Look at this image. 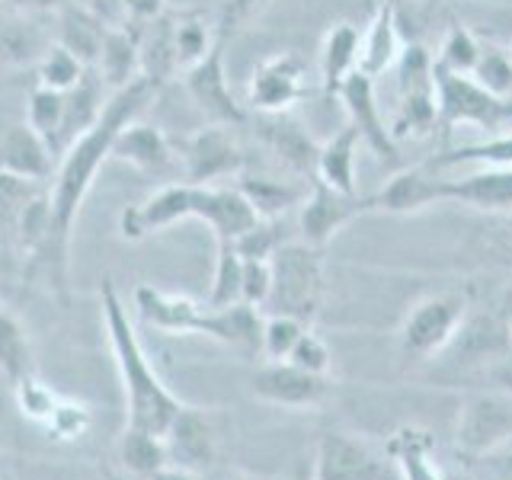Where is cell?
<instances>
[{
	"instance_id": "cell-50",
	"label": "cell",
	"mask_w": 512,
	"mask_h": 480,
	"mask_svg": "<svg viewBox=\"0 0 512 480\" xmlns=\"http://www.w3.org/2000/svg\"><path fill=\"white\" fill-rule=\"evenodd\" d=\"M122 10H125V26L141 29L167 13V0H122Z\"/></svg>"
},
{
	"instance_id": "cell-26",
	"label": "cell",
	"mask_w": 512,
	"mask_h": 480,
	"mask_svg": "<svg viewBox=\"0 0 512 480\" xmlns=\"http://www.w3.org/2000/svg\"><path fill=\"white\" fill-rule=\"evenodd\" d=\"M256 128H260V138L269 144V151L276 154L285 167H292L298 173H314L317 167V148L308 138V132L288 119V112L282 116H260L256 119Z\"/></svg>"
},
{
	"instance_id": "cell-33",
	"label": "cell",
	"mask_w": 512,
	"mask_h": 480,
	"mask_svg": "<svg viewBox=\"0 0 512 480\" xmlns=\"http://www.w3.org/2000/svg\"><path fill=\"white\" fill-rule=\"evenodd\" d=\"M221 36L215 26L205 20L202 13H180L173 23V52H176V68L189 71L192 64H199L208 52L215 48Z\"/></svg>"
},
{
	"instance_id": "cell-30",
	"label": "cell",
	"mask_w": 512,
	"mask_h": 480,
	"mask_svg": "<svg viewBox=\"0 0 512 480\" xmlns=\"http://www.w3.org/2000/svg\"><path fill=\"white\" fill-rule=\"evenodd\" d=\"M359 52H362V32L352 23H336L320 45V80L324 90L336 96L343 80L359 68Z\"/></svg>"
},
{
	"instance_id": "cell-51",
	"label": "cell",
	"mask_w": 512,
	"mask_h": 480,
	"mask_svg": "<svg viewBox=\"0 0 512 480\" xmlns=\"http://www.w3.org/2000/svg\"><path fill=\"white\" fill-rule=\"evenodd\" d=\"M151 480H202L199 471H189V468H176V464H167L164 471H157Z\"/></svg>"
},
{
	"instance_id": "cell-6",
	"label": "cell",
	"mask_w": 512,
	"mask_h": 480,
	"mask_svg": "<svg viewBox=\"0 0 512 480\" xmlns=\"http://www.w3.org/2000/svg\"><path fill=\"white\" fill-rule=\"evenodd\" d=\"M464 314H468V301L455 292H439L416 301L404 317V324H400V349H404V356H439L458 336Z\"/></svg>"
},
{
	"instance_id": "cell-11",
	"label": "cell",
	"mask_w": 512,
	"mask_h": 480,
	"mask_svg": "<svg viewBox=\"0 0 512 480\" xmlns=\"http://www.w3.org/2000/svg\"><path fill=\"white\" fill-rule=\"evenodd\" d=\"M183 87L189 93L192 106H196L208 125H244L247 109L237 103V96L228 84V68H224V39L215 42L199 64L183 71Z\"/></svg>"
},
{
	"instance_id": "cell-35",
	"label": "cell",
	"mask_w": 512,
	"mask_h": 480,
	"mask_svg": "<svg viewBox=\"0 0 512 480\" xmlns=\"http://www.w3.org/2000/svg\"><path fill=\"white\" fill-rule=\"evenodd\" d=\"M512 167V132L493 135L490 141L468 144V148H455V151H442L429 160V170H448V167Z\"/></svg>"
},
{
	"instance_id": "cell-15",
	"label": "cell",
	"mask_w": 512,
	"mask_h": 480,
	"mask_svg": "<svg viewBox=\"0 0 512 480\" xmlns=\"http://www.w3.org/2000/svg\"><path fill=\"white\" fill-rule=\"evenodd\" d=\"M336 100L343 103V109L349 112L352 125L359 128L368 148L384 160H397V141L391 135V128L384 125V116L375 100V77H368L356 68L340 84V90H336Z\"/></svg>"
},
{
	"instance_id": "cell-25",
	"label": "cell",
	"mask_w": 512,
	"mask_h": 480,
	"mask_svg": "<svg viewBox=\"0 0 512 480\" xmlns=\"http://www.w3.org/2000/svg\"><path fill=\"white\" fill-rule=\"evenodd\" d=\"M359 138H362L359 128L349 122L317 148L314 176H317V180H324L327 186H333L336 192H346V196H359V183H356Z\"/></svg>"
},
{
	"instance_id": "cell-12",
	"label": "cell",
	"mask_w": 512,
	"mask_h": 480,
	"mask_svg": "<svg viewBox=\"0 0 512 480\" xmlns=\"http://www.w3.org/2000/svg\"><path fill=\"white\" fill-rule=\"evenodd\" d=\"M250 394L256 400L285 410H311L320 407L330 394V375L304 372L295 362H266L250 378Z\"/></svg>"
},
{
	"instance_id": "cell-44",
	"label": "cell",
	"mask_w": 512,
	"mask_h": 480,
	"mask_svg": "<svg viewBox=\"0 0 512 480\" xmlns=\"http://www.w3.org/2000/svg\"><path fill=\"white\" fill-rule=\"evenodd\" d=\"M13 394H16V407H20V413L29 416V420H36V423L52 420V413L61 400V394L48 388L36 372L20 378V381H13Z\"/></svg>"
},
{
	"instance_id": "cell-7",
	"label": "cell",
	"mask_w": 512,
	"mask_h": 480,
	"mask_svg": "<svg viewBox=\"0 0 512 480\" xmlns=\"http://www.w3.org/2000/svg\"><path fill=\"white\" fill-rule=\"evenodd\" d=\"M394 464L365 439L343 429L320 432L311 480H391Z\"/></svg>"
},
{
	"instance_id": "cell-48",
	"label": "cell",
	"mask_w": 512,
	"mask_h": 480,
	"mask_svg": "<svg viewBox=\"0 0 512 480\" xmlns=\"http://www.w3.org/2000/svg\"><path fill=\"white\" fill-rule=\"evenodd\" d=\"M45 426L52 429L58 439H77L90 429V407L77 404V400H71V397H61L55 413H52V420H48Z\"/></svg>"
},
{
	"instance_id": "cell-29",
	"label": "cell",
	"mask_w": 512,
	"mask_h": 480,
	"mask_svg": "<svg viewBox=\"0 0 512 480\" xmlns=\"http://www.w3.org/2000/svg\"><path fill=\"white\" fill-rule=\"evenodd\" d=\"M400 55V39H397V7L394 0H381L375 7L372 26L362 36V52H359V71L368 77H378L394 68Z\"/></svg>"
},
{
	"instance_id": "cell-54",
	"label": "cell",
	"mask_w": 512,
	"mask_h": 480,
	"mask_svg": "<svg viewBox=\"0 0 512 480\" xmlns=\"http://www.w3.org/2000/svg\"><path fill=\"white\" fill-rule=\"evenodd\" d=\"M445 480H471L468 471H458V468H445Z\"/></svg>"
},
{
	"instance_id": "cell-22",
	"label": "cell",
	"mask_w": 512,
	"mask_h": 480,
	"mask_svg": "<svg viewBox=\"0 0 512 480\" xmlns=\"http://www.w3.org/2000/svg\"><path fill=\"white\" fill-rule=\"evenodd\" d=\"M109 87L103 84V77L96 74V68H87V74L80 77V84L64 93V116L61 128L55 138V151H64L74 138H80L87 128L96 125V119L103 116V106L109 100Z\"/></svg>"
},
{
	"instance_id": "cell-34",
	"label": "cell",
	"mask_w": 512,
	"mask_h": 480,
	"mask_svg": "<svg viewBox=\"0 0 512 480\" xmlns=\"http://www.w3.org/2000/svg\"><path fill=\"white\" fill-rule=\"evenodd\" d=\"M237 189L244 192V199L253 205V212L260 218H282L304 199L301 189L282 180H269V176H240Z\"/></svg>"
},
{
	"instance_id": "cell-8",
	"label": "cell",
	"mask_w": 512,
	"mask_h": 480,
	"mask_svg": "<svg viewBox=\"0 0 512 480\" xmlns=\"http://www.w3.org/2000/svg\"><path fill=\"white\" fill-rule=\"evenodd\" d=\"M375 199H359V196H346V192H336L324 180H311V189L304 192V199L298 205V228L301 240L311 247L324 250L330 240L340 234L346 224H352L359 215L372 212Z\"/></svg>"
},
{
	"instance_id": "cell-36",
	"label": "cell",
	"mask_w": 512,
	"mask_h": 480,
	"mask_svg": "<svg viewBox=\"0 0 512 480\" xmlns=\"http://www.w3.org/2000/svg\"><path fill=\"white\" fill-rule=\"evenodd\" d=\"M240 285H244V256L234 250V240H218L215 276L208 288V308H228L240 301Z\"/></svg>"
},
{
	"instance_id": "cell-13",
	"label": "cell",
	"mask_w": 512,
	"mask_h": 480,
	"mask_svg": "<svg viewBox=\"0 0 512 480\" xmlns=\"http://www.w3.org/2000/svg\"><path fill=\"white\" fill-rule=\"evenodd\" d=\"M109 157L151 176L180 173V151L173 148V141L157 125H148L141 119H132L119 128V135L112 138Z\"/></svg>"
},
{
	"instance_id": "cell-39",
	"label": "cell",
	"mask_w": 512,
	"mask_h": 480,
	"mask_svg": "<svg viewBox=\"0 0 512 480\" xmlns=\"http://www.w3.org/2000/svg\"><path fill=\"white\" fill-rule=\"evenodd\" d=\"M36 71H39V87L58 90V93H68L71 87L80 84V77L87 74L84 64H80L68 48L58 45V42H52L45 48V55L39 58Z\"/></svg>"
},
{
	"instance_id": "cell-40",
	"label": "cell",
	"mask_w": 512,
	"mask_h": 480,
	"mask_svg": "<svg viewBox=\"0 0 512 480\" xmlns=\"http://www.w3.org/2000/svg\"><path fill=\"white\" fill-rule=\"evenodd\" d=\"M48 218H52V212H48V192H36V196H29L16 208V237H20V247L29 260L45 247Z\"/></svg>"
},
{
	"instance_id": "cell-43",
	"label": "cell",
	"mask_w": 512,
	"mask_h": 480,
	"mask_svg": "<svg viewBox=\"0 0 512 480\" xmlns=\"http://www.w3.org/2000/svg\"><path fill=\"white\" fill-rule=\"evenodd\" d=\"M61 116H64V93L36 84V90L29 93V103H26V125H32L39 135L52 141V148H55L58 128H61Z\"/></svg>"
},
{
	"instance_id": "cell-49",
	"label": "cell",
	"mask_w": 512,
	"mask_h": 480,
	"mask_svg": "<svg viewBox=\"0 0 512 480\" xmlns=\"http://www.w3.org/2000/svg\"><path fill=\"white\" fill-rule=\"evenodd\" d=\"M272 288V266L269 260H244V285H240V301L263 311Z\"/></svg>"
},
{
	"instance_id": "cell-27",
	"label": "cell",
	"mask_w": 512,
	"mask_h": 480,
	"mask_svg": "<svg viewBox=\"0 0 512 480\" xmlns=\"http://www.w3.org/2000/svg\"><path fill=\"white\" fill-rule=\"evenodd\" d=\"M96 74L103 77V84L112 90L128 87L141 74V48H138V32L132 26H109L103 52L96 58Z\"/></svg>"
},
{
	"instance_id": "cell-47",
	"label": "cell",
	"mask_w": 512,
	"mask_h": 480,
	"mask_svg": "<svg viewBox=\"0 0 512 480\" xmlns=\"http://www.w3.org/2000/svg\"><path fill=\"white\" fill-rule=\"evenodd\" d=\"M288 362H295L304 372H314V375H330V365H333V352L327 346L324 336H317L311 327L301 333V340L295 343L292 356Z\"/></svg>"
},
{
	"instance_id": "cell-46",
	"label": "cell",
	"mask_w": 512,
	"mask_h": 480,
	"mask_svg": "<svg viewBox=\"0 0 512 480\" xmlns=\"http://www.w3.org/2000/svg\"><path fill=\"white\" fill-rule=\"evenodd\" d=\"M285 244L279 231V218H260L250 231H244L234 240V250L244 260H272V253Z\"/></svg>"
},
{
	"instance_id": "cell-37",
	"label": "cell",
	"mask_w": 512,
	"mask_h": 480,
	"mask_svg": "<svg viewBox=\"0 0 512 480\" xmlns=\"http://www.w3.org/2000/svg\"><path fill=\"white\" fill-rule=\"evenodd\" d=\"M439 125V106H436V87L429 90H413V93H400V106H397V122L391 125L394 141L400 135H426Z\"/></svg>"
},
{
	"instance_id": "cell-17",
	"label": "cell",
	"mask_w": 512,
	"mask_h": 480,
	"mask_svg": "<svg viewBox=\"0 0 512 480\" xmlns=\"http://www.w3.org/2000/svg\"><path fill=\"white\" fill-rule=\"evenodd\" d=\"M199 336H208L221 346H231L240 356H260V340H263V311L253 308L247 301L228 304V308H208L202 314Z\"/></svg>"
},
{
	"instance_id": "cell-4",
	"label": "cell",
	"mask_w": 512,
	"mask_h": 480,
	"mask_svg": "<svg viewBox=\"0 0 512 480\" xmlns=\"http://www.w3.org/2000/svg\"><path fill=\"white\" fill-rule=\"evenodd\" d=\"M432 87H436L439 125H477L490 135H503L512 128V103L506 96L484 90L471 74H452L432 61Z\"/></svg>"
},
{
	"instance_id": "cell-18",
	"label": "cell",
	"mask_w": 512,
	"mask_h": 480,
	"mask_svg": "<svg viewBox=\"0 0 512 480\" xmlns=\"http://www.w3.org/2000/svg\"><path fill=\"white\" fill-rule=\"evenodd\" d=\"M445 189H448V180H442L439 170L432 173L429 167H410V170L394 173L391 180L384 183V189L372 199H375V208H381V212L413 215V212H423V208L448 202Z\"/></svg>"
},
{
	"instance_id": "cell-55",
	"label": "cell",
	"mask_w": 512,
	"mask_h": 480,
	"mask_svg": "<svg viewBox=\"0 0 512 480\" xmlns=\"http://www.w3.org/2000/svg\"><path fill=\"white\" fill-rule=\"evenodd\" d=\"M288 480H311V471H304V468H301V471H295Z\"/></svg>"
},
{
	"instance_id": "cell-19",
	"label": "cell",
	"mask_w": 512,
	"mask_h": 480,
	"mask_svg": "<svg viewBox=\"0 0 512 480\" xmlns=\"http://www.w3.org/2000/svg\"><path fill=\"white\" fill-rule=\"evenodd\" d=\"M170 464L176 468H189V471H202L215 461L218 452V436L215 426L208 420V413L196 407H183V413L170 423L164 432Z\"/></svg>"
},
{
	"instance_id": "cell-45",
	"label": "cell",
	"mask_w": 512,
	"mask_h": 480,
	"mask_svg": "<svg viewBox=\"0 0 512 480\" xmlns=\"http://www.w3.org/2000/svg\"><path fill=\"white\" fill-rule=\"evenodd\" d=\"M471 77L484 90H490L496 96H509L512 93V55L503 52V48L487 45L484 52H480V61Z\"/></svg>"
},
{
	"instance_id": "cell-5",
	"label": "cell",
	"mask_w": 512,
	"mask_h": 480,
	"mask_svg": "<svg viewBox=\"0 0 512 480\" xmlns=\"http://www.w3.org/2000/svg\"><path fill=\"white\" fill-rule=\"evenodd\" d=\"M512 442V391H471L461 397L455 448L464 458H487Z\"/></svg>"
},
{
	"instance_id": "cell-41",
	"label": "cell",
	"mask_w": 512,
	"mask_h": 480,
	"mask_svg": "<svg viewBox=\"0 0 512 480\" xmlns=\"http://www.w3.org/2000/svg\"><path fill=\"white\" fill-rule=\"evenodd\" d=\"M480 52H484V45L471 36V29H464L461 23H455L452 29L445 32L436 64L445 71H452V74H474Z\"/></svg>"
},
{
	"instance_id": "cell-20",
	"label": "cell",
	"mask_w": 512,
	"mask_h": 480,
	"mask_svg": "<svg viewBox=\"0 0 512 480\" xmlns=\"http://www.w3.org/2000/svg\"><path fill=\"white\" fill-rule=\"evenodd\" d=\"M135 308L144 324L170 336H183V333L199 336V324L205 314V304L192 301L189 295L164 292V288H154V285L135 288Z\"/></svg>"
},
{
	"instance_id": "cell-16",
	"label": "cell",
	"mask_w": 512,
	"mask_h": 480,
	"mask_svg": "<svg viewBox=\"0 0 512 480\" xmlns=\"http://www.w3.org/2000/svg\"><path fill=\"white\" fill-rule=\"evenodd\" d=\"M192 218L208 224L215 240H237L250 231L260 215L237 186H199L192 183Z\"/></svg>"
},
{
	"instance_id": "cell-38",
	"label": "cell",
	"mask_w": 512,
	"mask_h": 480,
	"mask_svg": "<svg viewBox=\"0 0 512 480\" xmlns=\"http://www.w3.org/2000/svg\"><path fill=\"white\" fill-rule=\"evenodd\" d=\"M52 42L42 39V32L36 26H29L26 20H10L0 23V61L23 68V64H39L45 55V48Z\"/></svg>"
},
{
	"instance_id": "cell-10",
	"label": "cell",
	"mask_w": 512,
	"mask_h": 480,
	"mask_svg": "<svg viewBox=\"0 0 512 480\" xmlns=\"http://www.w3.org/2000/svg\"><path fill=\"white\" fill-rule=\"evenodd\" d=\"M244 170V151L228 125H205L180 144V173L186 183L215 186Z\"/></svg>"
},
{
	"instance_id": "cell-14",
	"label": "cell",
	"mask_w": 512,
	"mask_h": 480,
	"mask_svg": "<svg viewBox=\"0 0 512 480\" xmlns=\"http://www.w3.org/2000/svg\"><path fill=\"white\" fill-rule=\"evenodd\" d=\"M55 148L45 135H39L36 128L26 122L10 125L4 138H0V173L13 176L23 183H48L55 173Z\"/></svg>"
},
{
	"instance_id": "cell-52",
	"label": "cell",
	"mask_w": 512,
	"mask_h": 480,
	"mask_svg": "<svg viewBox=\"0 0 512 480\" xmlns=\"http://www.w3.org/2000/svg\"><path fill=\"white\" fill-rule=\"evenodd\" d=\"M7 4H16L23 10H42V7H55L58 0H7Z\"/></svg>"
},
{
	"instance_id": "cell-31",
	"label": "cell",
	"mask_w": 512,
	"mask_h": 480,
	"mask_svg": "<svg viewBox=\"0 0 512 480\" xmlns=\"http://www.w3.org/2000/svg\"><path fill=\"white\" fill-rule=\"evenodd\" d=\"M173 23L176 16L164 13L154 23L135 29L138 32V48H141V74L154 80L157 87H164L173 74H180L176 68V52H173Z\"/></svg>"
},
{
	"instance_id": "cell-42",
	"label": "cell",
	"mask_w": 512,
	"mask_h": 480,
	"mask_svg": "<svg viewBox=\"0 0 512 480\" xmlns=\"http://www.w3.org/2000/svg\"><path fill=\"white\" fill-rule=\"evenodd\" d=\"M308 330V324H301L295 317L285 314H266L263 317V340H260V356L266 362H282L292 356L295 343L301 340V333Z\"/></svg>"
},
{
	"instance_id": "cell-23",
	"label": "cell",
	"mask_w": 512,
	"mask_h": 480,
	"mask_svg": "<svg viewBox=\"0 0 512 480\" xmlns=\"http://www.w3.org/2000/svg\"><path fill=\"white\" fill-rule=\"evenodd\" d=\"M106 32H109V23L87 4H64L58 10L55 42L68 48L84 68H96V58L103 52Z\"/></svg>"
},
{
	"instance_id": "cell-2",
	"label": "cell",
	"mask_w": 512,
	"mask_h": 480,
	"mask_svg": "<svg viewBox=\"0 0 512 480\" xmlns=\"http://www.w3.org/2000/svg\"><path fill=\"white\" fill-rule=\"evenodd\" d=\"M100 308H103V327L109 336L112 359H116L122 391H125V426H138L164 436L186 404L157 375V368L148 359V352H144L125 301L116 292L112 279H103Z\"/></svg>"
},
{
	"instance_id": "cell-53",
	"label": "cell",
	"mask_w": 512,
	"mask_h": 480,
	"mask_svg": "<svg viewBox=\"0 0 512 480\" xmlns=\"http://www.w3.org/2000/svg\"><path fill=\"white\" fill-rule=\"evenodd\" d=\"M215 480H256V477H250V474H244V471H221Z\"/></svg>"
},
{
	"instance_id": "cell-32",
	"label": "cell",
	"mask_w": 512,
	"mask_h": 480,
	"mask_svg": "<svg viewBox=\"0 0 512 480\" xmlns=\"http://www.w3.org/2000/svg\"><path fill=\"white\" fill-rule=\"evenodd\" d=\"M0 372L10 381H20L36 372V356H32L29 333L20 324V317H16L4 301H0Z\"/></svg>"
},
{
	"instance_id": "cell-56",
	"label": "cell",
	"mask_w": 512,
	"mask_h": 480,
	"mask_svg": "<svg viewBox=\"0 0 512 480\" xmlns=\"http://www.w3.org/2000/svg\"><path fill=\"white\" fill-rule=\"evenodd\" d=\"M509 352H512V327H509Z\"/></svg>"
},
{
	"instance_id": "cell-1",
	"label": "cell",
	"mask_w": 512,
	"mask_h": 480,
	"mask_svg": "<svg viewBox=\"0 0 512 480\" xmlns=\"http://www.w3.org/2000/svg\"><path fill=\"white\" fill-rule=\"evenodd\" d=\"M157 93L160 87L148 77H138L128 87L112 90L103 106V116L61 151L58 167L52 173V180H48L45 192H48V212H52V218H48L45 247L29 260V276H42L48 292H55L64 304H68L71 237H74L80 205L87 202L96 173L109 160L112 138L119 135L122 125L141 119V112L154 103Z\"/></svg>"
},
{
	"instance_id": "cell-28",
	"label": "cell",
	"mask_w": 512,
	"mask_h": 480,
	"mask_svg": "<svg viewBox=\"0 0 512 480\" xmlns=\"http://www.w3.org/2000/svg\"><path fill=\"white\" fill-rule=\"evenodd\" d=\"M116 464L132 480H151L157 471H164L170 464L164 436L138 426H125L116 442Z\"/></svg>"
},
{
	"instance_id": "cell-9",
	"label": "cell",
	"mask_w": 512,
	"mask_h": 480,
	"mask_svg": "<svg viewBox=\"0 0 512 480\" xmlns=\"http://www.w3.org/2000/svg\"><path fill=\"white\" fill-rule=\"evenodd\" d=\"M308 96V64L298 52H279L256 64L247 84V103L260 116H282Z\"/></svg>"
},
{
	"instance_id": "cell-3",
	"label": "cell",
	"mask_w": 512,
	"mask_h": 480,
	"mask_svg": "<svg viewBox=\"0 0 512 480\" xmlns=\"http://www.w3.org/2000/svg\"><path fill=\"white\" fill-rule=\"evenodd\" d=\"M272 288L263 304L266 314H285L301 324H314L324 304V250L295 240L272 253Z\"/></svg>"
},
{
	"instance_id": "cell-21",
	"label": "cell",
	"mask_w": 512,
	"mask_h": 480,
	"mask_svg": "<svg viewBox=\"0 0 512 480\" xmlns=\"http://www.w3.org/2000/svg\"><path fill=\"white\" fill-rule=\"evenodd\" d=\"M384 455L400 480H445V468L436 461V439L423 426H400L384 442Z\"/></svg>"
},
{
	"instance_id": "cell-24",
	"label": "cell",
	"mask_w": 512,
	"mask_h": 480,
	"mask_svg": "<svg viewBox=\"0 0 512 480\" xmlns=\"http://www.w3.org/2000/svg\"><path fill=\"white\" fill-rule=\"evenodd\" d=\"M448 202H461L477 212H509L512 167H477L461 180H448Z\"/></svg>"
}]
</instances>
